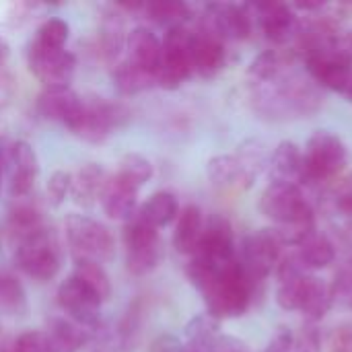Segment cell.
Instances as JSON below:
<instances>
[{"mask_svg": "<svg viewBox=\"0 0 352 352\" xmlns=\"http://www.w3.org/2000/svg\"><path fill=\"white\" fill-rule=\"evenodd\" d=\"M72 276L78 283H82L95 297H99L101 303L109 299L111 283H109V276H107L105 268L101 266V262H95V260H74Z\"/></svg>", "mask_w": 352, "mask_h": 352, "instance_id": "cell-32", "label": "cell"}, {"mask_svg": "<svg viewBox=\"0 0 352 352\" xmlns=\"http://www.w3.org/2000/svg\"><path fill=\"white\" fill-rule=\"evenodd\" d=\"M116 175L134 186L136 190H140L153 177V163L140 153H128L122 157Z\"/></svg>", "mask_w": 352, "mask_h": 352, "instance_id": "cell-36", "label": "cell"}, {"mask_svg": "<svg viewBox=\"0 0 352 352\" xmlns=\"http://www.w3.org/2000/svg\"><path fill=\"white\" fill-rule=\"evenodd\" d=\"M297 256L303 262L305 270H322V268H328L334 262L336 248L326 235L314 233L299 245Z\"/></svg>", "mask_w": 352, "mask_h": 352, "instance_id": "cell-30", "label": "cell"}, {"mask_svg": "<svg viewBox=\"0 0 352 352\" xmlns=\"http://www.w3.org/2000/svg\"><path fill=\"white\" fill-rule=\"evenodd\" d=\"M66 241L74 260H107L113 254V235L111 231L85 214H70L64 223Z\"/></svg>", "mask_w": 352, "mask_h": 352, "instance_id": "cell-5", "label": "cell"}, {"mask_svg": "<svg viewBox=\"0 0 352 352\" xmlns=\"http://www.w3.org/2000/svg\"><path fill=\"white\" fill-rule=\"evenodd\" d=\"M210 352H250V349L243 340L235 336H219L210 346Z\"/></svg>", "mask_w": 352, "mask_h": 352, "instance_id": "cell-47", "label": "cell"}, {"mask_svg": "<svg viewBox=\"0 0 352 352\" xmlns=\"http://www.w3.org/2000/svg\"><path fill=\"white\" fill-rule=\"evenodd\" d=\"M68 33H70V27H68L66 21H62V19H47L39 27L37 37L33 41L39 43V45H43V47L60 50V47H64V43L68 39Z\"/></svg>", "mask_w": 352, "mask_h": 352, "instance_id": "cell-41", "label": "cell"}, {"mask_svg": "<svg viewBox=\"0 0 352 352\" xmlns=\"http://www.w3.org/2000/svg\"><path fill=\"white\" fill-rule=\"evenodd\" d=\"M85 99L68 87H43L37 97V113L43 120L62 122L68 130H72L82 113Z\"/></svg>", "mask_w": 352, "mask_h": 352, "instance_id": "cell-14", "label": "cell"}, {"mask_svg": "<svg viewBox=\"0 0 352 352\" xmlns=\"http://www.w3.org/2000/svg\"><path fill=\"white\" fill-rule=\"evenodd\" d=\"M342 95H344L349 101H352V74H351V78H349V82H346V87L342 89Z\"/></svg>", "mask_w": 352, "mask_h": 352, "instance_id": "cell-52", "label": "cell"}, {"mask_svg": "<svg viewBox=\"0 0 352 352\" xmlns=\"http://www.w3.org/2000/svg\"><path fill=\"white\" fill-rule=\"evenodd\" d=\"M128 41L126 35V27H124V19L118 12L105 14L103 23H101V47L107 60H116L120 56V52L124 50Z\"/></svg>", "mask_w": 352, "mask_h": 352, "instance_id": "cell-35", "label": "cell"}, {"mask_svg": "<svg viewBox=\"0 0 352 352\" xmlns=\"http://www.w3.org/2000/svg\"><path fill=\"white\" fill-rule=\"evenodd\" d=\"M274 233L280 241V245H301L309 235L316 233V217L314 214H305L299 219H293L289 223L276 225Z\"/></svg>", "mask_w": 352, "mask_h": 352, "instance_id": "cell-39", "label": "cell"}, {"mask_svg": "<svg viewBox=\"0 0 352 352\" xmlns=\"http://www.w3.org/2000/svg\"><path fill=\"white\" fill-rule=\"evenodd\" d=\"M124 250H126V268L134 276H144L153 272L163 258V243L159 229L151 227L136 214L124 227Z\"/></svg>", "mask_w": 352, "mask_h": 352, "instance_id": "cell-6", "label": "cell"}, {"mask_svg": "<svg viewBox=\"0 0 352 352\" xmlns=\"http://www.w3.org/2000/svg\"><path fill=\"white\" fill-rule=\"evenodd\" d=\"M72 190V173L70 171H54L47 179V200L52 206H60L66 202Z\"/></svg>", "mask_w": 352, "mask_h": 352, "instance_id": "cell-42", "label": "cell"}, {"mask_svg": "<svg viewBox=\"0 0 352 352\" xmlns=\"http://www.w3.org/2000/svg\"><path fill=\"white\" fill-rule=\"evenodd\" d=\"M210 184L219 190H248L235 155H217L206 165Z\"/></svg>", "mask_w": 352, "mask_h": 352, "instance_id": "cell-27", "label": "cell"}, {"mask_svg": "<svg viewBox=\"0 0 352 352\" xmlns=\"http://www.w3.org/2000/svg\"><path fill=\"white\" fill-rule=\"evenodd\" d=\"M202 29L219 39H245L252 33V14L237 4H210L204 12Z\"/></svg>", "mask_w": 352, "mask_h": 352, "instance_id": "cell-13", "label": "cell"}, {"mask_svg": "<svg viewBox=\"0 0 352 352\" xmlns=\"http://www.w3.org/2000/svg\"><path fill=\"white\" fill-rule=\"evenodd\" d=\"M130 111L122 103H111L105 99H85L82 113L76 126L70 130L74 136L87 142H103L116 128L124 126Z\"/></svg>", "mask_w": 352, "mask_h": 352, "instance_id": "cell-8", "label": "cell"}, {"mask_svg": "<svg viewBox=\"0 0 352 352\" xmlns=\"http://www.w3.org/2000/svg\"><path fill=\"white\" fill-rule=\"evenodd\" d=\"M0 352H14V349H12V344L2 342V344H0Z\"/></svg>", "mask_w": 352, "mask_h": 352, "instance_id": "cell-53", "label": "cell"}, {"mask_svg": "<svg viewBox=\"0 0 352 352\" xmlns=\"http://www.w3.org/2000/svg\"><path fill=\"white\" fill-rule=\"evenodd\" d=\"M161 66L157 70V87L177 89L194 72L192 66V33L186 27L167 29L161 41Z\"/></svg>", "mask_w": 352, "mask_h": 352, "instance_id": "cell-7", "label": "cell"}, {"mask_svg": "<svg viewBox=\"0 0 352 352\" xmlns=\"http://www.w3.org/2000/svg\"><path fill=\"white\" fill-rule=\"evenodd\" d=\"M349 161V151L340 136L318 130L307 140L303 153V179L301 184H322L336 177Z\"/></svg>", "mask_w": 352, "mask_h": 352, "instance_id": "cell-3", "label": "cell"}, {"mask_svg": "<svg viewBox=\"0 0 352 352\" xmlns=\"http://www.w3.org/2000/svg\"><path fill=\"white\" fill-rule=\"evenodd\" d=\"M307 280H309L307 272L289 280H280L276 289V303L287 311H299L305 289H307Z\"/></svg>", "mask_w": 352, "mask_h": 352, "instance_id": "cell-40", "label": "cell"}, {"mask_svg": "<svg viewBox=\"0 0 352 352\" xmlns=\"http://www.w3.org/2000/svg\"><path fill=\"white\" fill-rule=\"evenodd\" d=\"M14 264L33 280H52L62 264V252L56 235L45 227L14 243Z\"/></svg>", "mask_w": 352, "mask_h": 352, "instance_id": "cell-4", "label": "cell"}, {"mask_svg": "<svg viewBox=\"0 0 352 352\" xmlns=\"http://www.w3.org/2000/svg\"><path fill=\"white\" fill-rule=\"evenodd\" d=\"M202 233H204L202 210L196 204H188L186 208L179 210V217H177V225H175V233H173L175 250L179 254L192 256L200 245Z\"/></svg>", "mask_w": 352, "mask_h": 352, "instance_id": "cell-24", "label": "cell"}, {"mask_svg": "<svg viewBox=\"0 0 352 352\" xmlns=\"http://www.w3.org/2000/svg\"><path fill=\"white\" fill-rule=\"evenodd\" d=\"M126 47H128V60L134 66H138L146 72H153L157 76V70L161 66L163 45L155 33H151L146 27H136L128 33Z\"/></svg>", "mask_w": 352, "mask_h": 352, "instance_id": "cell-20", "label": "cell"}, {"mask_svg": "<svg viewBox=\"0 0 352 352\" xmlns=\"http://www.w3.org/2000/svg\"><path fill=\"white\" fill-rule=\"evenodd\" d=\"M8 58V43L0 37V64Z\"/></svg>", "mask_w": 352, "mask_h": 352, "instance_id": "cell-51", "label": "cell"}, {"mask_svg": "<svg viewBox=\"0 0 352 352\" xmlns=\"http://www.w3.org/2000/svg\"><path fill=\"white\" fill-rule=\"evenodd\" d=\"M332 303H334L332 285L324 283L322 278L309 276L307 289H305V295H303V301H301V307H299L303 318L307 322L316 324V322H320V320H324L328 316V311L332 309Z\"/></svg>", "mask_w": 352, "mask_h": 352, "instance_id": "cell-25", "label": "cell"}, {"mask_svg": "<svg viewBox=\"0 0 352 352\" xmlns=\"http://www.w3.org/2000/svg\"><path fill=\"white\" fill-rule=\"evenodd\" d=\"M58 305L66 314V318L82 328H95L99 324L101 299L95 297L82 283L74 276L66 278L58 287Z\"/></svg>", "mask_w": 352, "mask_h": 352, "instance_id": "cell-12", "label": "cell"}, {"mask_svg": "<svg viewBox=\"0 0 352 352\" xmlns=\"http://www.w3.org/2000/svg\"><path fill=\"white\" fill-rule=\"evenodd\" d=\"M192 66L204 78L219 74L225 66V41L204 29L192 33Z\"/></svg>", "mask_w": 352, "mask_h": 352, "instance_id": "cell-18", "label": "cell"}, {"mask_svg": "<svg viewBox=\"0 0 352 352\" xmlns=\"http://www.w3.org/2000/svg\"><path fill=\"white\" fill-rule=\"evenodd\" d=\"M43 334L52 352H78L89 342V332L68 318H52Z\"/></svg>", "mask_w": 352, "mask_h": 352, "instance_id": "cell-23", "label": "cell"}, {"mask_svg": "<svg viewBox=\"0 0 352 352\" xmlns=\"http://www.w3.org/2000/svg\"><path fill=\"white\" fill-rule=\"evenodd\" d=\"M280 260V241L274 229H260L245 237L241 248V266L252 283L266 278Z\"/></svg>", "mask_w": 352, "mask_h": 352, "instance_id": "cell-11", "label": "cell"}, {"mask_svg": "<svg viewBox=\"0 0 352 352\" xmlns=\"http://www.w3.org/2000/svg\"><path fill=\"white\" fill-rule=\"evenodd\" d=\"M295 351L320 352V334L316 332V328H303V334L295 338Z\"/></svg>", "mask_w": 352, "mask_h": 352, "instance_id": "cell-46", "label": "cell"}, {"mask_svg": "<svg viewBox=\"0 0 352 352\" xmlns=\"http://www.w3.org/2000/svg\"><path fill=\"white\" fill-rule=\"evenodd\" d=\"M200 293L206 301L208 314L221 322L239 318L248 311L254 295V283L245 274L241 262L235 258L227 262Z\"/></svg>", "mask_w": 352, "mask_h": 352, "instance_id": "cell-2", "label": "cell"}, {"mask_svg": "<svg viewBox=\"0 0 352 352\" xmlns=\"http://www.w3.org/2000/svg\"><path fill=\"white\" fill-rule=\"evenodd\" d=\"M151 352H186V344L171 334H163L151 344Z\"/></svg>", "mask_w": 352, "mask_h": 352, "instance_id": "cell-48", "label": "cell"}, {"mask_svg": "<svg viewBox=\"0 0 352 352\" xmlns=\"http://www.w3.org/2000/svg\"><path fill=\"white\" fill-rule=\"evenodd\" d=\"M27 62L33 76L41 80L43 87H68L76 70V58L68 50L43 47L35 41L29 45Z\"/></svg>", "mask_w": 352, "mask_h": 352, "instance_id": "cell-9", "label": "cell"}, {"mask_svg": "<svg viewBox=\"0 0 352 352\" xmlns=\"http://www.w3.org/2000/svg\"><path fill=\"white\" fill-rule=\"evenodd\" d=\"M136 217L148 223L151 227L161 229L179 217V202L171 192H157L142 206H138Z\"/></svg>", "mask_w": 352, "mask_h": 352, "instance_id": "cell-26", "label": "cell"}, {"mask_svg": "<svg viewBox=\"0 0 352 352\" xmlns=\"http://www.w3.org/2000/svg\"><path fill=\"white\" fill-rule=\"evenodd\" d=\"M12 349H14V352H52L45 334L43 332H37V330L23 332L12 342Z\"/></svg>", "mask_w": 352, "mask_h": 352, "instance_id": "cell-43", "label": "cell"}, {"mask_svg": "<svg viewBox=\"0 0 352 352\" xmlns=\"http://www.w3.org/2000/svg\"><path fill=\"white\" fill-rule=\"evenodd\" d=\"M256 10H258L262 31L270 41L285 43L297 33V16L291 6L268 2V4L256 6Z\"/></svg>", "mask_w": 352, "mask_h": 352, "instance_id": "cell-21", "label": "cell"}, {"mask_svg": "<svg viewBox=\"0 0 352 352\" xmlns=\"http://www.w3.org/2000/svg\"><path fill=\"white\" fill-rule=\"evenodd\" d=\"M336 208L346 214V217H352V179H346L338 192H336Z\"/></svg>", "mask_w": 352, "mask_h": 352, "instance_id": "cell-49", "label": "cell"}, {"mask_svg": "<svg viewBox=\"0 0 352 352\" xmlns=\"http://www.w3.org/2000/svg\"><path fill=\"white\" fill-rule=\"evenodd\" d=\"M285 70H287V62H285L283 54H278L276 50H268V52H262L258 58H254V62L250 64V70H248V78H250V85L264 82V80H270V78L283 74Z\"/></svg>", "mask_w": 352, "mask_h": 352, "instance_id": "cell-38", "label": "cell"}, {"mask_svg": "<svg viewBox=\"0 0 352 352\" xmlns=\"http://www.w3.org/2000/svg\"><path fill=\"white\" fill-rule=\"evenodd\" d=\"M146 14L161 23L167 25L169 29L173 27H184V21L190 19V8L186 2H177V0H161V2H148L144 4Z\"/></svg>", "mask_w": 352, "mask_h": 352, "instance_id": "cell-37", "label": "cell"}, {"mask_svg": "<svg viewBox=\"0 0 352 352\" xmlns=\"http://www.w3.org/2000/svg\"><path fill=\"white\" fill-rule=\"evenodd\" d=\"M260 210L276 225L289 223L305 214H314V208L305 198V194L301 192V186L280 184V182H270L268 188L262 192Z\"/></svg>", "mask_w": 352, "mask_h": 352, "instance_id": "cell-10", "label": "cell"}, {"mask_svg": "<svg viewBox=\"0 0 352 352\" xmlns=\"http://www.w3.org/2000/svg\"><path fill=\"white\" fill-rule=\"evenodd\" d=\"M10 165V194L12 198H27L35 188L39 175V161L33 146L25 140H16L8 148Z\"/></svg>", "mask_w": 352, "mask_h": 352, "instance_id": "cell-15", "label": "cell"}, {"mask_svg": "<svg viewBox=\"0 0 352 352\" xmlns=\"http://www.w3.org/2000/svg\"><path fill=\"white\" fill-rule=\"evenodd\" d=\"M268 171H270V182L301 186V179H303V153H301V148L291 140L278 142L276 148L270 153Z\"/></svg>", "mask_w": 352, "mask_h": 352, "instance_id": "cell-19", "label": "cell"}, {"mask_svg": "<svg viewBox=\"0 0 352 352\" xmlns=\"http://www.w3.org/2000/svg\"><path fill=\"white\" fill-rule=\"evenodd\" d=\"M27 311V293L21 280L8 272H0V314L23 316Z\"/></svg>", "mask_w": 352, "mask_h": 352, "instance_id": "cell-34", "label": "cell"}, {"mask_svg": "<svg viewBox=\"0 0 352 352\" xmlns=\"http://www.w3.org/2000/svg\"><path fill=\"white\" fill-rule=\"evenodd\" d=\"M113 80H116V87L124 95H134V93L146 91L151 87H157V76L153 72H146V70L134 66L130 60H124L116 66Z\"/></svg>", "mask_w": 352, "mask_h": 352, "instance_id": "cell-33", "label": "cell"}, {"mask_svg": "<svg viewBox=\"0 0 352 352\" xmlns=\"http://www.w3.org/2000/svg\"><path fill=\"white\" fill-rule=\"evenodd\" d=\"M254 109L272 122H287L293 118H307L322 107V93L314 80L285 70L283 74L252 82Z\"/></svg>", "mask_w": 352, "mask_h": 352, "instance_id": "cell-1", "label": "cell"}, {"mask_svg": "<svg viewBox=\"0 0 352 352\" xmlns=\"http://www.w3.org/2000/svg\"><path fill=\"white\" fill-rule=\"evenodd\" d=\"M99 202L111 221L128 223L138 212V190L113 173L107 175Z\"/></svg>", "mask_w": 352, "mask_h": 352, "instance_id": "cell-17", "label": "cell"}, {"mask_svg": "<svg viewBox=\"0 0 352 352\" xmlns=\"http://www.w3.org/2000/svg\"><path fill=\"white\" fill-rule=\"evenodd\" d=\"M107 182V173L101 165L97 163H87L82 165L76 173H72V190H70V198L78 204V206H93L95 202H99L103 186Z\"/></svg>", "mask_w": 352, "mask_h": 352, "instance_id": "cell-22", "label": "cell"}, {"mask_svg": "<svg viewBox=\"0 0 352 352\" xmlns=\"http://www.w3.org/2000/svg\"><path fill=\"white\" fill-rule=\"evenodd\" d=\"M219 324L221 322L212 318L208 311L192 318L186 326V349L190 352H210V346L221 336Z\"/></svg>", "mask_w": 352, "mask_h": 352, "instance_id": "cell-31", "label": "cell"}, {"mask_svg": "<svg viewBox=\"0 0 352 352\" xmlns=\"http://www.w3.org/2000/svg\"><path fill=\"white\" fill-rule=\"evenodd\" d=\"M6 163H8V148H6L4 142L0 140V190H2V175H4Z\"/></svg>", "mask_w": 352, "mask_h": 352, "instance_id": "cell-50", "label": "cell"}, {"mask_svg": "<svg viewBox=\"0 0 352 352\" xmlns=\"http://www.w3.org/2000/svg\"><path fill=\"white\" fill-rule=\"evenodd\" d=\"M330 352H352V326L342 324L332 332Z\"/></svg>", "mask_w": 352, "mask_h": 352, "instance_id": "cell-45", "label": "cell"}, {"mask_svg": "<svg viewBox=\"0 0 352 352\" xmlns=\"http://www.w3.org/2000/svg\"><path fill=\"white\" fill-rule=\"evenodd\" d=\"M295 351V336L287 328H278L274 336L268 340L266 349L262 352H293Z\"/></svg>", "mask_w": 352, "mask_h": 352, "instance_id": "cell-44", "label": "cell"}, {"mask_svg": "<svg viewBox=\"0 0 352 352\" xmlns=\"http://www.w3.org/2000/svg\"><path fill=\"white\" fill-rule=\"evenodd\" d=\"M8 227H10V235H12L14 243L45 229L39 208L35 204L27 202L25 198H14V204L8 214Z\"/></svg>", "mask_w": 352, "mask_h": 352, "instance_id": "cell-28", "label": "cell"}, {"mask_svg": "<svg viewBox=\"0 0 352 352\" xmlns=\"http://www.w3.org/2000/svg\"><path fill=\"white\" fill-rule=\"evenodd\" d=\"M192 256H202L217 264L231 262L235 258V239L229 221L223 217H212L208 223H204L200 245Z\"/></svg>", "mask_w": 352, "mask_h": 352, "instance_id": "cell-16", "label": "cell"}, {"mask_svg": "<svg viewBox=\"0 0 352 352\" xmlns=\"http://www.w3.org/2000/svg\"><path fill=\"white\" fill-rule=\"evenodd\" d=\"M237 157V163H239V169L243 173V179H245V186L250 188L256 177L268 169V161H270V153L266 148V144L262 140H256V138H250L245 142H241L237 146V153H233Z\"/></svg>", "mask_w": 352, "mask_h": 352, "instance_id": "cell-29", "label": "cell"}]
</instances>
